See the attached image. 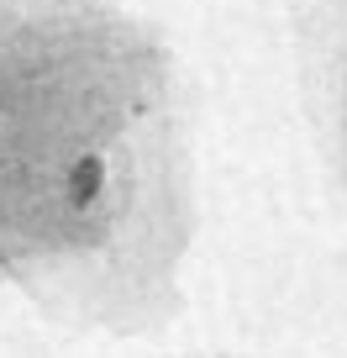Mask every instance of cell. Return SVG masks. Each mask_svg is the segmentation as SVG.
Returning <instances> with one entry per match:
<instances>
[{
	"mask_svg": "<svg viewBox=\"0 0 347 358\" xmlns=\"http://www.w3.org/2000/svg\"><path fill=\"white\" fill-rule=\"evenodd\" d=\"M0 132H6V122H0Z\"/></svg>",
	"mask_w": 347,
	"mask_h": 358,
	"instance_id": "cell-2",
	"label": "cell"
},
{
	"mask_svg": "<svg viewBox=\"0 0 347 358\" xmlns=\"http://www.w3.org/2000/svg\"><path fill=\"white\" fill-rule=\"evenodd\" d=\"M101 190H105V158H101V153H84L74 169H68L64 195H68V206H74V211H90V206L101 201Z\"/></svg>",
	"mask_w": 347,
	"mask_h": 358,
	"instance_id": "cell-1",
	"label": "cell"
}]
</instances>
